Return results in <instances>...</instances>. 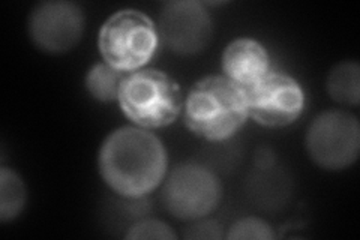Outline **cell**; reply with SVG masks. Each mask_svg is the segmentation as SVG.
Here are the masks:
<instances>
[{"instance_id":"cell-1","label":"cell","mask_w":360,"mask_h":240,"mask_svg":"<svg viewBox=\"0 0 360 240\" xmlns=\"http://www.w3.org/2000/svg\"><path fill=\"white\" fill-rule=\"evenodd\" d=\"M98 168L112 192L135 200L162 185L168 173V156L153 132L134 125L105 137L98 153Z\"/></svg>"},{"instance_id":"cell-2","label":"cell","mask_w":360,"mask_h":240,"mask_svg":"<svg viewBox=\"0 0 360 240\" xmlns=\"http://www.w3.org/2000/svg\"><path fill=\"white\" fill-rule=\"evenodd\" d=\"M186 128L212 143L227 141L250 119L245 89L224 75H207L191 87L184 101Z\"/></svg>"},{"instance_id":"cell-3","label":"cell","mask_w":360,"mask_h":240,"mask_svg":"<svg viewBox=\"0 0 360 240\" xmlns=\"http://www.w3.org/2000/svg\"><path fill=\"white\" fill-rule=\"evenodd\" d=\"M184 101L176 80L150 68L123 77L117 98L122 113L135 127L149 131L173 125L184 111Z\"/></svg>"},{"instance_id":"cell-4","label":"cell","mask_w":360,"mask_h":240,"mask_svg":"<svg viewBox=\"0 0 360 240\" xmlns=\"http://www.w3.org/2000/svg\"><path fill=\"white\" fill-rule=\"evenodd\" d=\"M160 44L155 21L139 9H120L110 15L98 35L103 61L122 74L143 70Z\"/></svg>"},{"instance_id":"cell-5","label":"cell","mask_w":360,"mask_h":240,"mask_svg":"<svg viewBox=\"0 0 360 240\" xmlns=\"http://www.w3.org/2000/svg\"><path fill=\"white\" fill-rule=\"evenodd\" d=\"M222 184L215 171L197 163L176 165L162 182L165 210L179 221H197L218 209Z\"/></svg>"},{"instance_id":"cell-6","label":"cell","mask_w":360,"mask_h":240,"mask_svg":"<svg viewBox=\"0 0 360 240\" xmlns=\"http://www.w3.org/2000/svg\"><path fill=\"white\" fill-rule=\"evenodd\" d=\"M305 147L314 164L329 171L352 167L360 153V125L354 114L328 110L312 120Z\"/></svg>"},{"instance_id":"cell-7","label":"cell","mask_w":360,"mask_h":240,"mask_svg":"<svg viewBox=\"0 0 360 240\" xmlns=\"http://www.w3.org/2000/svg\"><path fill=\"white\" fill-rule=\"evenodd\" d=\"M250 118L264 128H285L305 110V92L297 80L279 71H269L260 82L245 89Z\"/></svg>"},{"instance_id":"cell-8","label":"cell","mask_w":360,"mask_h":240,"mask_svg":"<svg viewBox=\"0 0 360 240\" xmlns=\"http://www.w3.org/2000/svg\"><path fill=\"white\" fill-rule=\"evenodd\" d=\"M156 29L160 42L177 56L200 54L209 47L213 35L209 11L197 0L164 4Z\"/></svg>"},{"instance_id":"cell-9","label":"cell","mask_w":360,"mask_h":240,"mask_svg":"<svg viewBox=\"0 0 360 240\" xmlns=\"http://www.w3.org/2000/svg\"><path fill=\"white\" fill-rule=\"evenodd\" d=\"M86 27L83 9L68 0H47L32 9L27 21L29 38L35 47L49 54L75 49Z\"/></svg>"},{"instance_id":"cell-10","label":"cell","mask_w":360,"mask_h":240,"mask_svg":"<svg viewBox=\"0 0 360 240\" xmlns=\"http://www.w3.org/2000/svg\"><path fill=\"white\" fill-rule=\"evenodd\" d=\"M222 75L248 89L270 71V56L262 42L254 38L231 41L222 53Z\"/></svg>"},{"instance_id":"cell-11","label":"cell","mask_w":360,"mask_h":240,"mask_svg":"<svg viewBox=\"0 0 360 240\" xmlns=\"http://www.w3.org/2000/svg\"><path fill=\"white\" fill-rule=\"evenodd\" d=\"M326 90L332 101L347 107H357L360 102V66L356 61H344L335 65L328 80Z\"/></svg>"},{"instance_id":"cell-12","label":"cell","mask_w":360,"mask_h":240,"mask_svg":"<svg viewBox=\"0 0 360 240\" xmlns=\"http://www.w3.org/2000/svg\"><path fill=\"white\" fill-rule=\"evenodd\" d=\"M27 203V188L21 176L9 167L0 168V221H15Z\"/></svg>"},{"instance_id":"cell-13","label":"cell","mask_w":360,"mask_h":240,"mask_svg":"<svg viewBox=\"0 0 360 240\" xmlns=\"http://www.w3.org/2000/svg\"><path fill=\"white\" fill-rule=\"evenodd\" d=\"M120 71L115 70L105 62L95 63L86 74L84 86L89 95L99 102H112L117 101L120 84L123 77Z\"/></svg>"},{"instance_id":"cell-14","label":"cell","mask_w":360,"mask_h":240,"mask_svg":"<svg viewBox=\"0 0 360 240\" xmlns=\"http://www.w3.org/2000/svg\"><path fill=\"white\" fill-rule=\"evenodd\" d=\"M225 237L230 240H274L276 234L266 221L248 216L236 221Z\"/></svg>"},{"instance_id":"cell-15","label":"cell","mask_w":360,"mask_h":240,"mask_svg":"<svg viewBox=\"0 0 360 240\" xmlns=\"http://www.w3.org/2000/svg\"><path fill=\"white\" fill-rule=\"evenodd\" d=\"M128 240H176L177 234L173 228L164 221L146 218L134 222L125 234Z\"/></svg>"},{"instance_id":"cell-16","label":"cell","mask_w":360,"mask_h":240,"mask_svg":"<svg viewBox=\"0 0 360 240\" xmlns=\"http://www.w3.org/2000/svg\"><path fill=\"white\" fill-rule=\"evenodd\" d=\"M182 236L188 240H221L225 237L224 227L218 221L207 218L191 221Z\"/></svg>"}]
</instances>
